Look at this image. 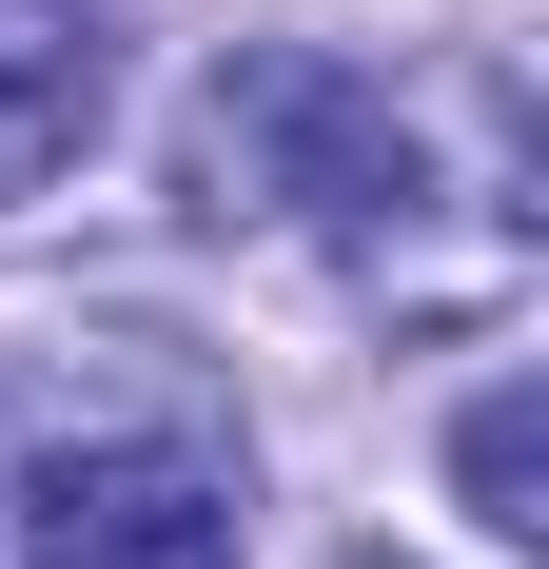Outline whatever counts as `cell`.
<instances>
[{
  "mask_svg": "<svg viewBox=\"0 0 549 569\" xmlns=\"http://www.w3.org/2000/svg\"><path fill=\"white\" fill-rule=\"evenodd\" d=\"M353 569H412V550H353Z\"/></svg>",
  "mask_w": 549,
  "mask_h": 569,
  "instance_id": "obj_5",
  "label": "cell"
},
{
  "mask_svg": "<svg viewBox=\"0 0 549 569\" xmlns=\"http://www.w3.org/2000/svg\"><path fill=\"white\" fill-rule=\"evenodd\" d=\"M118 59L79 0H0V197H40V177H79V138H99Z\"/></svg>",
  "mask_w": 549,
  "mask_h": 569,
  "instance_id": "obj_3",
  "label": "cell"
},
{
  "mask_svg": "<svg viewBox=\"0 0 549 569\" xmlns=\"http://www.w3.org/2000/svg\"><path fill=\"white\" fill-rule=\"evenodd\" d=\"M451 491H471V511H491L510 550H549V393H530V373L451 412Z\"/></svg>",
  "mask_w": 549,
  "mask_h": 569,
  "instance_id": "obj_4",
  "label": "cell"
},
{
  "mask_svg": "<svg viewBox=\"0 0 549 569\" xmlns=\"http://www.w3.org/2000/svg\"><path fill=\"white\" fill-rule=\"evenodd\" d=\"M177 197L197 217H333V236H373V217H412V99L353 79V59H315V40H256L177 118Z\"/></svg>",
  "mask_w": 549,
  "mask_h": 569,
  "instance_id": "obj_1",
  "label": "cell"
},
{
  "mask_svg": "<svg viewBox=\"0 0 549 569\" xmlns=\"http://www.w3.org/2000/svg\"><path fill=\"white\" fill-rule=\"evenodd\" d=\"M20 550L40 569H256V511L217 452H59L20 491Z\"/></svg>",
  "mask_w": 549,
  "mask_h": 569,
  "instance_id": "obj_2",
  "label": "cell"
}]
</instances>
